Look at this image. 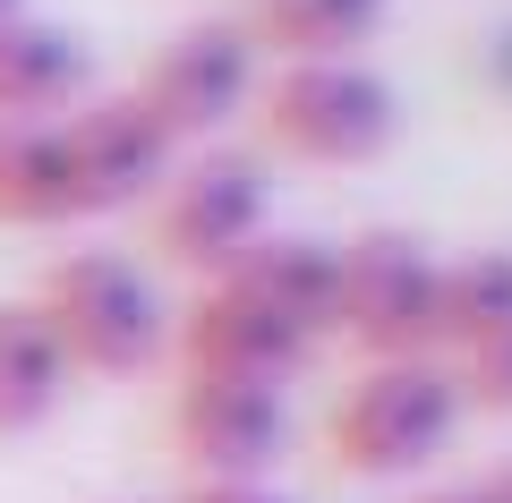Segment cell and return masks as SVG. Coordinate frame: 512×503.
Segmentation results:
<instances>
[{
  "mask_svg": "<svg viewBox=\"0 0 512 503\" xmlns=\"http://www.w3.org/2000/svg\"><path fill=\"white\" fill-rule=\"evenodd\" d=\"M487 495H495V503H512V469H495V478H487Z\"/></svg>",
  "mask_w": 512,
  "mask_h": 503,
  "instance_id": "20",
  "label": "cell"
},
{
  "mask_svg": "<svg viewBox=\"0 0 512 503\" xmlns=\"http://www.w3.org/2000/svg\"><path fill=\"white\" fill-rule=\"evenodd\" d=\"M0 222H18V231L77 222V180H69L60 120H0Z\"/></svg>",
  "mask_w": 512,
  "mask_h": 503,
  "instance_id": "13",
  "label": "cell"
},
{
  "mask_svg": "<svg viewBox=\"0 0 512 503\" xmlns=\"http://www.w3.org/2000/svg\"><path fill=\"white\" fill-rule=\"evenodd\" d=\"M171 350H180V376H239V384H291L308 367L316 333L282 324L274 307H256L248 290L205 282L197 299L171 316Z\"/></svg>",
  "mask_w": 512,
  "mask_h": 503,
  "instance_id": "9",
  "label": "cell"
},
{
  "mask_svg": "<svg viewBox=\"0 0 512 503\" xmlns=\"http://www.w3.org/2000/svg\"><path fill=\"white\" fill-rule=\"evenodd\" d=\"M265 239V171L248 154H180L154 188V256L180 273H231Z\"/></svg>",
  "mask_w": 512,
  "mask_h": 503,
  "instance_id": "5",
  "label": "cell"
},
{
  "mask_svg": "<svg viewBox=\"0 0 512 503\" xmlns=\"http://www.w3.org/2000/svg\"><path fill=\"white\" fill-rule=\"evenodd\" d=\"M69 137V180H77V222L86 214H120V205H154V188L171 180L180 145L163 137L137 94H94V103L60 111Z\"/></svg>",
  "mask_w": 512,
  "mask_h": 503,
  "instance_id": "8",
  "label": "cell"
},
{
  "mask_svg": "<svg viewBox=\"0 0 512 503\" xmlns=\"http://www.w3.org/2000/svg\"><path fill=\"white\" fill-rule=\"evenodd\" d=\"M214 282L248 290L256 307H274L282 324H299V333L325 342L333 333V290H342V248H333V239H308V231H265L231 273H214Z\"/></svg>",
  "mask_w": 512,
  "mask_h": 503,
  "instance_id": "10",
  "label": "cell"
},
{
  "mask_svg": "<svg viewBox=\"0 0 512 503\" xmlns=\"http://www.w3.org/2000/svg\"><path fill=\"white\" fill-rule=\"evenodd\" d=\"M69 401V359H60L52 324L35 316V299L0 307V435H26Z\"/></svg>",
  "mask_w": 512,
  "mask_h": 503,
  "instance_id": "14",
  "label": "cell"
},
{
  "mask_svg": "<svg viewBox=\"0 0 512 503\" xmlns=\"http://www.w3.org/2000/svg\"><path fill=\"white\" fill-rule=\"evenodd\" d=\"M495 77H504V86H512V35L495 43Z\"/></svg>",
  "mask_w": 512,
  "mask_h": 503,
  "instance_id": "19",
  "label": "cell"
},
{
  "mask_svg": "<svg viewBox=\"0 0 512 503\" xmlns=\"http://www.w3.org/2000/svg\"><path fill=\"white\" fill-rule=\"evenodd\" d=\"M171 444L197 469V486L274 478V461L291 452V401H282V384L180 376V393H171Z\"/></svg>",
  "mask_w": 512,
  "mask_h": 503,
  "instance_id": "7",
  "label": "cell"
},
{
  "mask_svg": "<svg viewBox=\"0 0 512 503\" xmlns=\"http://www.w3.org/2000/svg\"><path fill=\"white\" fill-rule=\"evenodd\" d=\"M393 0H248L239 35L256 43V60H359V43L384 35Z\"/></svg>",
  "mask_w": 512,
  "mask_h": 503,
  "instance_id": "12",
  "label": "cell"
},
{
  "mask_svg": "<svg viewBox=\"0 0 512 503\" xmlns=\"http://www.w3.org/2000/svg\"><path fill=\"white\" fill-rule=\"evenodd\" d=\"M86 77L94 60L69 26L35 18V9L0 26V120H60L86 94Z\"/></svg>",
  "mask_w": 512,
  "mask_h": 503,
  "instance_id": "11",
  "label": "cell"
},
{
  "mask_svg": "<svg viewBox=\"0 0 512 503\" xmlns=\"http://www.w3.org/2000/svg\"><path fill=\"white\" fill-rule=\"evenodd\" d=\"M436 299L444 256L410 231H359L342 239V290H333V333L359 342L367 359H436Z\"/></svg>",
  "mask_w": 512,
  "mask_h": 503,
  "instance_id": "4",
  "label": "cell"
},
{
  "mask_svg": "<svg viewBox=\"0 0 512 503\" xmlns=\"http://www.w3.org/2000/svg\"><path fill=\"white\" fill-rule=\"evenodd\" d=\"M256 86H265L256 43L239 35L231 18H205V26H180V35L146 60V77H137L128 94L163 120L171 145H205L214 128H231L239 111L256 103Z\"/></svg>",
  "mask_w": 512,
  "mask_h": 503,
  "instance_id": "6",
  "label": "cell"
},
{
  "mask_svg": "<svg viewBox=\"0 0 512 503\" xmlns=\"http://www.w3.org/2000/svg\"><path fill=\"white\" fill-rule=\"evenodd\" d=\"M180 503H291L274 478H231V486H188Z\"/></svg>",
  "mask_w": 512,
  "mask_h": 503,
  "instance_id": "17",
  "label": "cell"
},
{
  "mask_svg": "<svg viewBox=\"0 0 512 503\" xmlns=\"http://www.w3.org/2000/svg\"><path fill=\"white\" fill-rule=\"evenodd\" d=\"M9 18H26V0H0V26H9Z\"/></svg>",
  "mask_w": 512,
  "mask_h": 503,
  "instance_id": "21",
  "label": "cell"
},
{
  "mask_svg": "<svg viewBox=\"0 0 512 503\" xmlns=\"http://www.w3.org/2000/svg\"><path fill=\"white\" fill-rule=\"evenodd\" d=\"M419 503H495V495H487V478H470V486H436V495H419Z\"/></svg>",
  "mask_w": 512,
  "mask_h": 503,
  "instance_id": "18",
  "label": "cell"
},
{
  "mask_svg": "<svg viewBox=\"0 0 512 503\" xmlns=\"http://www.w3.org/2000/svg\"><path fill=\"white\" fill-rule=\"evenodd\" d=\"M35 316L52 324L69 376H137L171 350V307L154 273L120 248H69L35 290Z\"/></svg>",
  "mask_w": 512,
  "mask_h": 503,
  "instance_id": "1",
  "label": "cell"
},
{
  "mask_svg": "<svg viewBox=\"0 0 512 503\" xmlns=\"http://www.w3.org/2000/svg\"><path fill=\"white\" fill-rule=\"evenodd\" d=\"M248 111L299 162H376L402 137V94L367 60H291L256 86Z\"/></svg>",
  "mask_w": 512,
  "mask_h": 503,
  "instance_id": "3",
  "label": "cell"
},
{
  "mask_svg": "<svg viewBox=\"0 0 512 503\" xmlns=\"http://www.w3.org/2000/svg\"><path fill=\"white\" fill-rule=\"evenodd\" d=\"M436 333H444V350H478L495 333H512V248H478V256L444 265Z\"/></svg>",
  "mask_w": 512,
  "mask_h": 503,
  "instance_id": "15",
  "label": "cell"
},
{
  "mask_svg": "<svg viewBox=\"0 0 512 503\" xmlns=\"http://www.w3.org/2000/svg\"><path fill=\"white\" fill-rule=\"evenodd\" d=\"M461 427V384L444 359H367L325 410V452L350 478H410Z\"/></svg>",
  "mask_w": 512,
  "mask_h": 503,
  "instance_id": "2",
  "label": "cell"
},
{
  "mask_svg": "<svg viewBox=\"0 0 512 503\" xmlns=\"http://www.w3.org/2000/svg\"><path fill=\"white\" fill-rule=\"evenodd\" d=\"M453 384H461V410H487V418H512V333H495V342L461 350Z\"/></svg>",
  "mask_w": 512,
  "mask_h": 503,
  "instance_id": "16",
  "label": "cell"
}]
</instances>
